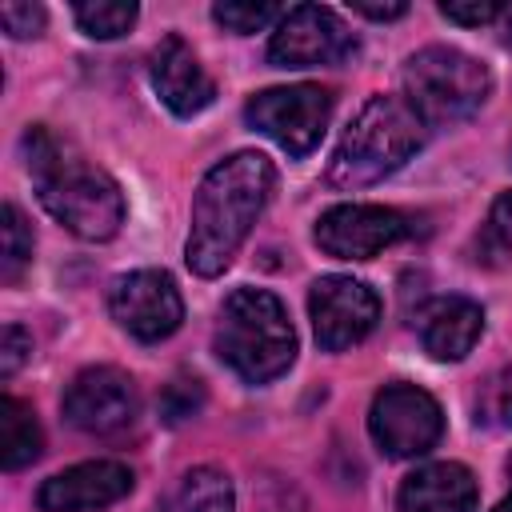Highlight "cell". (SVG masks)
<instances>
[{
	"label": "cell",
	"instance_id": "cell-20",
	"mask_svg": "<svg viewBox=\"0 0 512 512\" xmlns=\"http://www.w3.org/2000/svg\"><path fill=\"white\" fill-rule=\"evenodd\" d=\"M76 24L84 28V36L92 40H116L124 36L132 24H136V4L128 0H88V4H76L72 8Z\"/></svg>",
	"mask_w": 512,
	"mask_h": 512
},
{
	"label": "cell",
	"instance_id": "cell-17",
	"mask_svg": "<svg viewBox=\"0 0 512 512\" xmlns=\"http://www.w3.org/2000/svg\"><path fill=\"white\" fill-rule=\"evenodd\" d=\"M152 512H236V492L224 468L200 464L180 476V484Z\"/></svg>",
	"mask_w": 512,
	"mask_h": 512
},
{
	"label": "cell",
	"instance_id": "cell-30",
	"mask_svg": "<svg viewBox=\"0 0 512 512\" xmlns=\"http://www.w3.org/2000/svg\"><path fill=\"white\" fill-rule=\"evenodd\" d=\"M508 480H512V456H508ZM492 512H512V488H508V496H504V500H500Z\"/></svg>",
	"mask_w": 512,
	"mask_h": 512
},
{
	"label": "cell",
	"instance_id": "cell-29",
	"mask_svg": "<svg viewBox=\"0 0 512 512\" xmlns=\"http://www.w3.org/2000/svg\"><path fill=\"white\" fill-rule=\"evenodd\" d=\"M500 20H504V32H500V40L512 48V8H504V12H500Z\"/></svg>",
	"mask_w": 512,
	"mask_h": 512
},
{
	"label": "cell",
	"instance_id": "cell-15",
	"mask_svg": "<svg viewBox=\"0 0 512 512\" xmlns=\"http://www.w3.org/2000/svg\"><path fill=\"white\" fill-rule=\"evenodd\" d=\"M400 512H476V480L464 464L440 460L404 476L396 492Z\"/></svg>",
	"mask_w": 512,
	"mask_h": 512
},
{
	"label": "cell",
	"instance_id": "cell-14",
	"mask_svg": "<svg viewBox=\"0 0 512 512\" xmlns=\"http://www.w3.org/2000/svg\"><path fill=\"white\" fill-rule=\"evenodd\" d=\"M148 76L156 96L176 112V116H196L216 100V84L204 72V64L196 60V52L180 40V36H164L152 48L148 60Z\"/></svg>",
	"mask_w": 512,
	"mask_h": 512
},
{
	"label": "cell",
	"instance_id": "cell-16",
	"mask_svg": "<svg viewBox=\"0 0 512 512\" xmlns=\"http://www.w3.org/2000/svg\"><path fill=\"white\" fill-rule=\"evenodd\" d=\"M484 332V312L468 296H440L420 316V340L432 360H464Z\"/></svg>",
	"mask_w": 512,
	"mask_h": 512
},
{
	"label": "cell",
	"instance_id": "cell-12",
	"mask_svg": "<svg viewBox=\"0 0 512 512\" xmlns=\"http://www.w3.org/2000/svg\"><path fill=\"white\" fill-rule=\"evenodd\" d=\"M64 416L88 436H112L136 420V384L128 372L96 364L84 368L64 392Z\"/></svg>",
	"mask_w": 512,
	"mask_h": 512
},
{
	"label": "cell",
	"instance_id": "cell-22",
	"mask_svg": "<svg viewBox=\"0 0 512 512\" xmlns=\"http://www.w3.org/2000/svg\"><path fill=\"white\" fill-rule=\"evenodd\" d=\"M476 420L488 428H512V364L496 368L476 392Z\"/></svg>",
	"mask_w": 512,
	"mask_h": 512
},
{
	"label": "cell",
	"instance_id": "cell-11",
	"mask_svg": "<svg viewBox=\"0 0 512 512\" xmlns=\"http://www.w3.org/2000/svg\"><path fill=\"white\" fill-rule=\"evenodd\" d=\"M316 244L320 252L336 260H372L388 244L412 236V224L404 212L384 208V204H336L320 212L316 220Z\"/></svg>",
	"mask_w": 512,
	"mask_h": 512
},
{
	"label": "cell",
	"instance_id": "cell-8",
	"mask_svg": "<svg viewBox=\"0 0 512 512\" xmlns=\"http://www.w3.org/2000/svg\"><path fill=\"white\" fill-rule=\"evenodd\" d=\"M356 52V36L340 24L332 8L320 4H296L276 20V32L268 40V60L276 68H320L340 64Z\"/></svg>",
	"mask_w": 512,
	"mask_h": 512
},
{
	"label": "cell",
	"instance_id": "cell-21",
	"mask_svg": "<svg viewBox=\"0 0 512 512\" xmlns=\"http://www.w3.org/2000/svg\"><path fill=\"white\" fill-rule=\"evenodd\" d=\"M0 236H4V244H0V276L12 284L20 272H24V264L32 260V228L24 224V216H20V208L16 204H4L0 208Z\"/></svg>",
	"mask_w": 512,
	"mask_h": 512
},
{
	"label": "cell",
	"instance_id": "cell-18",
	"mask_svg": "<svg viewBox=\"0 0 512 512\" xmlns=\"http://www.w3.org/2000/svg\"><path fill=\"white\" fill-rule=\"evenodd\" d=\"M44 448V432L32 416V408L16 396L0 400V464L4 472H20L28 468Z\"/></svg>",
	"mask_w": 512,
	"mask_h": 512
},
{
	"label": "cell",
	"instance_id": "cell-6",
	"mask_svg": "<svg viewBox=\"0 0 512 512\" xmlns=\"http://www.w3.org/2000/svg\"><path fill=\"white\" fill-rule=\"evenodd\" d=\"M336 96L332 88L320 84H288V88H264L244 104V120L264 132L268 140H276L288 156H308L328 120H332Z\"/></svg>",
	"mask_w": 512,
	"mask_h": 512
},
{
	"label": "cell",
	"instance_id": "cell-26",
	"mask_svg": "<svg viewBox=\"0 0 512 512\" xmlns=\"http://www.w3.org/2000/svg\"><path fill=\"white\" fill-rule=\"evenodd\" d=\"M28 352H32V336L20 324H4V332H0V376L12 380L16 368L28 360Z\"/></svg>",
	"mask_w": 512,
	"mask_h": 512
},
{
	"label": "cell",
	"instance_id": "cell-24",
	"mask_svg": "<svg viewBox=\"0 0 512 512\" xmlns=\"http://www.w3.org/2000/svg\"><path fill=\"white\" fill-rule=\"evenodd\" d=\"M200 404H204V388H200L196 376H176V380L160 392V416H164L168 424H180V420L196 416Z\"/></svg>",
	"mask_w": 512,
	"mask_h": 512
},
{
	"label": "cell",
	"instance_id": "cell-27",
	"mask_svg": "<svg viewBox=\"0 0 512 512\" xmlns=\"http://www.w3.org/2000/svg\"><path fill=\"white\" fill-rule=\"evenodd\" d=\"M440 12L448 16V20H456V24H468V28H480V24H492V20H500V4H492V0H444L440 4Z\"/></svg>",
	"mask_w": 512,
	"mask_h": 512
},
{
	"label": "cell",
	"instance_id": "cell-1",
	"mask_svg": "<svg viewBox=\"0 0 512 512\" xmlns=\"http://www.w3.org/2000/svg\"><path fill=\"white\" fill-rule=\"evenodd\" d=\"M276 188V168L264 152H232L212 164L192 196V228L184 260L196 276H220L236 248L248 240L252 224L268 208Z\"/></svg>",
	"mask_w": 512,
	"mask_h": 512
},
{
	"label": "cell",
	"instance_id": "cell-25",
	"mask_svg": "<svg viewBox=\"0 0 512 512\" xmlns=\"http://www.w3.org/2000/svg\"><path fill=\"white\" fill-rule=\"evenodd\" d=\"M0 24H4V32L16 36V40L40 36V32H44V8H40V4L8 0V4H0Z\"/></svg>",
	"mask_w": 512,
	"mask_h": 512
},
{
	"label": "cell",
	"instance_id": "cell-23",
	"mask_svg": "<svg viewBox=\"0 0 512 512\" xmlns=\"http://www.w3.org/2000/svg\"><path fill=\"white\" fill-rule=\"evenodd\" d=\"M212 16H216V24H224L228 32H260L264 24L280 20L284 12H280L276 4H268V0H260V4H236V0H228V4H216Z\"/></svg>",
	"mask_w": 512,
	"mask_h": 512
},
{
	"label": "cell",
	"instance_id": "cell-19",
	"mask_svg": "<svg viewBox=\"0 0 512 512\" xmlns=\"http://www.w3.org/2000/svg\"><path fill=\"white\" fill-rule=\"evenodd\" d=\"M472 260L484 268H512V192H500L472 240Z\"/></svg>",
	"mask_w": 512,
	"mask_h": 512
},
{
	"label": "cell",
	"instance_id": "cell-13",
	"mask_svg": "<svg viewBox=\"0 0 512 512\" xmlns=\"http://www.w3.org/2000/svg\"><path fill=\"white\" fill-rule=\"evenodd\" d=\"M132 492V468L120 460H88L48 476L36 492L44 512H92L124 500Z\"/></svg>",
	"mask_w": 512,
	"mask_h": 512
},
{
	"label": "cell",
	"instance_id": "cell-28",
	"mask_svg": "<svg viewBox=\"0 0 512 512\" xmlns=\"http://www.w3.org/2000/svg\"><path fill=\"white\" fill-rule=\"evenodd\" d=\"M352 12L368 16V20H400L408 12L404 0H392V4H368V0H352Z\"/></svg>",
	"mask_w": 512,
	"mask_h": 512
},
{
	"label": "cell",
	"instance_id": "cell-5",
	"mask_svg": "<svg viewBox=\"0 0 512 512\" xmlns=\"http://www.w3.org/2000/svg\"><path fill=\"white\" fill-rule=\"evenodd\" d=\"M492 92L488 68L448 44H428L404 64V100L424 124L468 120Z\"/></svg>",
	"mask_w": 512,
	"mask_h": 512
},
{
	"label": "cell",
	"instance_id": "cell-2",
	"mask_svg": "<svg viewBox=\"0 0 512 512\" xmlns=\"http://www.w3.org/2000/svg\"><path fill=\"white\" fill-rule=\"evenodd\" d=\"M24 156H28V172H32L40 204L72 236L112 240L120 232L124 196L108 172L92 168L84 156H76L64 140H56L40 124L24 132Z\"/></svg>",
	"mask_w": 512,
	"mask_h": 512
},
{
	"label": "cell",
	"instance_id": "cell-9",
	"mask_svg": "<svg viewBox=\"0 0 512 512\" xmlns=\"http://www.w3.org/2000/svg\"><path fill=\"white\" fill-rule=\"evenodd\" d=\"M108 312L128 336H136L144 344H156V340H164L180 328L184 300H180V288L168 272L140 268V272H128V276L112 280Z\"/></svg>",
	"mask_w": 512,
	"mask_h": 512
},
{
	"label": "cell",
	"instance_id": "cell-3",
	"mask_svg": "<svg viewBox=\"0 0 512 512\" xmlns=\"http://www.w3.org/2000/svg\"><path fill=\"white\" fill-rule=\"evenodd\" d=\"M216 356L248 384H268L296 360V332L284 304L264 288H236L220 304Z\"/></svg>",
	"mask_w": 512,
	"mask_h": 512
},
{
	"label": "cell",
	"instance_id": "cell-7",
	"mask_svg": "<svg viewBox=\"0 0 512 512\" xmlns=\"http://www.w3.org/2000/svg\"><path fill=\"white\" fill-rule=\"evenodd\" d=\"M368 432L380 444V452H388L396 460H412V456H424L428 448H436V440L444 432V412L416 384H384L372 396Z\"/></svg>",
	"mask_w": 512,
	"mask_h": 512
},
{
	"label": "cell",
	"instance_id": "cell-10",
	"mask_svg": "<svg viewBox=\"0 0 512 512\" xmlns=\"http://www.w3.org/2000/svg\"><path fill=\"white\" fill-rule=\"evenodd\" d=\"M308 316L316 344L324 352H344L360 344L380 320V296L352 276H320L308 292Z\"/></svg>",
	"mask_w": 512,
	"mask_h": 512
},
{
	"label": "cell",
	"instance_id": "cell-4",
	"mask_svg": "<svg viewBox=\"0 0 512 512\" xmlns=\"http://www.w3.org/2000/svg\"><path fill=\"white\" fill-rule=\"evenodd\" d=\"M420 144H424V120L412 112V104L404 96H372L344 128L328 164V184L368 188L388 172H396Z\"/></svg>",
	"mask_w": 512,
	"mask_h": 512
}]
</instances>
